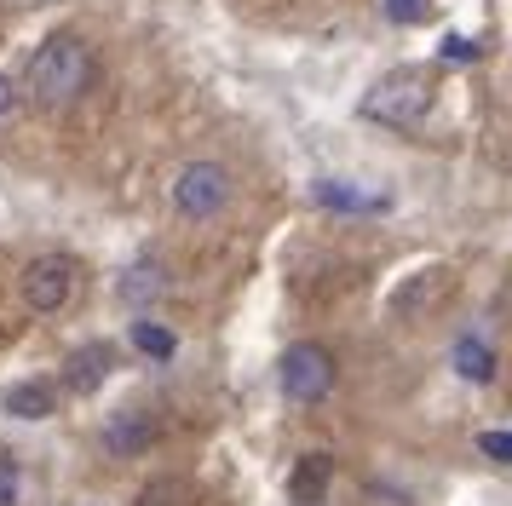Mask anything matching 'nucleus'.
Instances as JSON below:
<instances>
[{
	"mask_svg": "<svg viewBox=\"0 0 512 506\" xmlns=\"http://www.w3.org/2000/svg\"><path fill=\"white\" fill-rule=\"evenodd\" d=\"M93 75H98L93 46L64 29V35H52V41L35 46V58L24 69V92L41 110H64V104H75L81 92L93 87Z\"/></svg>",
	"mask_w": 512,
	"mask_h": 506,
	"instance_id": "f257e3e1",
	"label": "nucleus"
},
{
	"mask_svg": "<svg viewBox=\"0 0 512 506\" xmlns=\"http://www.w3.org/2000/svg\"><path fill=\"white\" fill-rule=\"evenodd\" d=\"M432 110V87L420 69H397V75H380L369 92H363V115L380 121V127H415Z\"/></svg>",
	"mask_w": 512,
	"mask_h": 506,
	"instance_id": "f03ea898",
	"label": "nucleus"
},
{
	"mask_svg": "<svg viewBox=\"0 0 512 506\" xmlns=\"http://www.w3.org/2000/svg\"><path fill=\"white\" fill-rule=\"evenodd\" d=\"M277 380H282V397H288V403L311 409V403H323L328 391H334L340 368H334V351H328V345L300 340V345H288V351H282Z\"/></svg>",
	"mask_w": 512,
	"mask_h": 506,
	"instance_id": "7ed1b4c3",
	"label": "nucleus"
},
{
	"mask_svg": "<svg viewBox=\"0 0 512 506\" xmlns=\"http://www.w3.org/2000/svg\"><path fill=\"white\" fill-rule=\"evenodd\" d=\"M75 288H81V265L70 253H41V259L24 265V299H29V311H41V317L64 311L75 299Z\"/></svg>",
	"mask_w": 512,
	"mask_h": 506,
	"instance_id": "20e7f679",
	"label": "nucleus"
},
{
	"mask_svg": "<svg viewBox=\"0 0 512 506\" xmlns=\"http://www.w3.org/2000/svg\"><path fill=\"white\" fill-rule=\"evenodd\" d=\"M231 202V173L219 161H185L173 179V207L185 219H213L219 207Z\"/></svg>",
	"mask_w": 512,
	"mask_h": 506,
	"instance_id": "39448f33",
	"label": "nucleus"
},
{
	"mask_svg": "<svg viewBox=\"0 0 512 506\" xmlns=\"http://www.w3.org/2000/svg\"><path fill=\"white\" fill-rule=\"evenodd\" d=\"M455 294V271H420V276H403V288L392 294V317L403 322H420L432 317L443 299Z\"/></svg>",
	"mask_w": 512,
	"mask_h": 506,
	"instance_id": "423d86ee",
	"label": "nucleus"
},
{
	"mask_svg": "<svg viewBox=\"0 0 512 506\" xmlns=\"http://www.w3.org/2000/svg\"><path fill=\"white\" fill-rule=\"evenodd\" d=\"M167 288H173V276H167V265L156 259V253H144L139 265H127L116 282L121 305H133V311H150L156 299H167Z\"/></svg>",
	"mask_w": 512,
	"mask_h": 506,
	"instance_id": "0eeeda50",
	"label": "nucleus"
},
{
	"mask_svg": "<svg viewBox=\"0 0 512 506\" xmlns=\"http://www.w3.org/2000/svg\"><path fill=\"white\" fill-rule=\"evenodd\" d=\"M156 443V420L144 409H127V414H116L110 426H104V455H116V460H133V455H144Z\"/></svg>",
	"mask_w": 512,
	"mask_h": 506,
	"instance_id": "6e6552de",
	"label": "nucleus"
},
{
	"mask_svg": "<svg viewBox=\"0 0 512 506\" xmlns=\"http://www.w3.org/2000/svg\"><path fill=\"white\" fill-rule=\"evenodd\" d=\"M110 363H116V351H110L104 340L81 345L70 363H64V386H70L75 397H87V391H98L104 380H110Z\"/></svg>",
	"mask_w": 512,
	"mask_h": 506,
	"instance_id": "1a4fd4ad",
	"label": "nucleus"
},
{
	"mask_svg": "<svg viewBox=\"0 0 512 506\" xmlns=\"http://www.w3.org/2000/svg\"><path fill=\"white\" fill-rule=\"evenodd\" d=\"M328 478H334V455H305L294 472H288V495L294 501H323Z\"/></svg>",
	"mask_w": 512,
	"mask_h": 506,
	"instance_id": "9d476101",
	"label": "nucleus"
},
{
	"mask_svg": "<svg viewBox=\"0 0 512 506\" xmlns=\"http://www.w3.org/2000/svg\"><path fill=\"white\" fill-rule=\"evenodd\" d=\"M455 368H461V380H472V386H489L495 380V351L478 334H461L455 340Z\"/></svg>",
	"mask_w": 512,
	"mask_h": 506,
	"instance_id": "9b49d317",
	"label": "nucleus"
},
{
	"mask_svg": "<svg viewBox=\"0 0 512 506\" xmlns=\"http://www.w3.org/2000/svg\"><path fill=\"white\" fill-rule=\"evenodd\" d=\"M317 202L340 207V213H380V207H386V196H363V190H346L340 179H323V184H317Z\"/></svg>",
	"mask_w": 512,
	"mask_h": 506,
	"instance_id": "f8f14e48",
	"label": "nucleus"
},
{
	"mask_svg": "<svg viewBox=\"0 0 512 506\" xmlns=\"http://www.w3.org/2000/svg\"><path fill=\"white\" fill-rule=\"evenodd\" d=\"M6 414H18V420H47L52 414V386H12L6 391Z\"/></svg>",
	"mask_w": 512,
	"mask_h": 506,
	"instance_id": "ddd939ff",
	"label": "nucleus"
},
{
	"mask_svg": "<svg viewBox=\"0 0 512 506\" xmlns=\"http://www.w3.org/2000/svg\"><path fill=\"white\" fill-rule=\"evenodd\" d=\"M133 345H139L144 357L167 363V357L179 351V334H173V328H162V322H133Z\"/></svg>",
	"mask_w": 512,
	"mask_h": 506,
	"instance_id": "4468645a",
	"label": "nucleus"
},
{
	"mask_svg": "<svg viewBox=\"0 0 512 506\" xmlns=\"http://www.w3.org/2000/svg\"><path fill=\"white\" fill-rule=\"evenodd\" d=\"M185 495H190L185 483H173V478H156V483H144V489H139V506H179Z\"/></svg>",
	"mask_w": 512,
	"mask_h": 506,
	"instance_id": "2eb2a0df",
	"label": "nucleus"
},
{
	"mask_svg": "<svg viewBox=\"0 0 512 506\" xmlns=\"http://www.w3.org/2000/svg\"><path fill=\"white\" fill-rule=\"evenodd\" d=\"M443 64H478V46L466 41V35H443Z\"/></svg>",
	"mask_w": 512,
	"mask_h": 506,
	"instance_id": "dca6fc26",
	"label": "nucleus"
},
{
	"mask_svg": "<svg viewBox=\"0 0 512 506\" xmlns=\"http://www.w3.org/2000/svg\"><path fill=\"white\" fill-rule=\"evenodd\" d=\"M432 12V0H386V18L392 23H420Z\"/></svg>",
	"mask_w": 512,
	"mask_h": 506,
	"instance_id": "f3484780",
	"label": "nucleus"
},
{
	"mask_svg": "<svg viewBox=\"0 0 512 506\" xmlns=\"http://www.w3.org/2000/svg\"><path fill=\"white\" fill-rule=\"evenodd\" d=\"M478 449H484L489 460H501V466H512V432H484V437H478Z\"/></svg>",
	"mask_w": 512,
	"mask_h": 506,
	"instance_id": "a211bd4d",
	"label": "nucleus"
},
{
	"mask_svg": "<svg viewBox=\"0 0 512 506\" xmlns=\"http://www.w3.org/2000/svg\"><path fill=\"white\" fill-rule=\"evenodd\" d=\"M0 506H18V460L0 455Z\"/></svg>",
	"mask_w": 512,
	"mask_h": 506,
	"instance_id": "6ab92c4d",
	"label": "nucleus"
},
{
	"mask_svg": "<svg viewBox=\"0 0 512 506\" xmlns=\"http://www.w3.org/2000/svg\"><path fill=\"white\" fill-rule=\"evenodd\" d=\"M12 98H18V92H12V81H6V75H0V121H6V110H12Z\"/></svg>",
	"mask_w": 512,
	"mask_h": 506,
	"instance_id": "aec40b11",
	"label": "nucleus"
},
{
	"mask_svg": "<svg viewBox=\"0 0 512 506\" xmlns=\"http://www.w3.org/2000/svg\"><path fill=\"white\" fill-rule=\"evenodd\" d=\"M300 506H323V501H300Z\"/></svg>",
	"mask_w": 512,
	"mask_h": 506,
	"instance_id": "412c9836",
	"label": "nucleus"
}]
</instances>
